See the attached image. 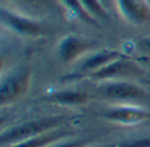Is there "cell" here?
Masks as SVG:
<instances>
[{
    "instance_id": "277c9868",
    "label": "cell",
    "mask_w": 150,
    "mask_h": 147,
    "mask_svg": "<svg viewBox=\"0 0 150 147\" xmlns=\"http://www.w3.org/2000/svg\"><path fill=\"white\" fill-rule=\"evenodd\" d=\"M0 20L3 26L9 29L12 33L25 38H40L46 36L44 25L38 20L18 13L13 9L3 7L0 9Z\"/></svg>"
},
{
    "instance_id": "9a60e30c",
    "label": "cell",
    "mask_w": 150,
    "mask_h": 147,
    "mask_svg": "<svg viewBox=\"0 0 150 147\" xmlns=\"http://www.w3.org/2000/svg\"><path fill=\"white\" fill-rule=\"evenodd\" d=\"M116 147H150V135L149 137L137 138V139L122 141L116 145Z\"/></svg>"
},
{
    "instance_id": "7c38bea8",
    "label": "cell",
    "mask_w": 150,
    "mask_h": 147,
    "mask_svg": "<svg viewBox=\"0 0 150 147\" xmlns=\"http://www.w3.org/2000/svg\"><path fill=\"white\" fill-rule=\"evenodd\" d=\"M59 1L62 3V5L66 8L69 15H70L73 18H75V20H80V21H83V23L92 24V25H96V24H98L87 13V11L83 8V5L80 4L79 0H59Z\"/></svg>"
},
{
    "instance_id": "8fae6325",
    "label": "cell",
    "mask_w": 150,
    "mask_h": 147,
    "mask_svg": "<svg viewBox=\"0 0 150 147\" xmlns=\"http://www.w3.org/2000/svg\"><path fill=\"white\" fill-rule=\"evenodd\" d=\"M69 135H70V133L65 127H61V129L52 130L49 133L41 134L38 137L29 138L26 141H23V142H18L16 145L8 146V147H50L52 145H54L55 142H58V141L67 138Z\"/></svg>"
},
{
    "instance_id": "d6986e66",
    "label": "cell",
    "mask_w": 150,
    "mask_h": 147,
    "mask_svg": "<svg viewBox=\"0 0 150 147\" xmlns=\"http://www.w3.org/2000/svg\"><path fill=\"white\" fill-rule=\"evenodd\" d=\"M149 60H150V58H149Z\"/></svg>"
},
{
    "instance_id": "8992f818",
    "label": "cell",
    "mask_w": 150,
    "mask_h": 147,
    "mask_svg": "<svg viewBox=\"0 0 150 147\" xmlns=\"http://www.w3.org/2000/svg\"><path fill=\"white\" fill-rule=\"evenodd\" d=\"M101 117L108 122L121 126H136L150 118L148 109L133 103L113 104L101 113Z\"/></svg>"
},
{
    "instance_id": "ac0fdd59",
    "label": "cell",
    "mask_w": 150,
    "mask_h": 147,
    "mask_svg": "<svg viewBox=\"0 0 150 147\" xmlns=\"http://www.w3.org/2000/svg\"><path fill=\"white\" fill-rule=\"evenodd\" d=\"M117 143H107V145H101V146H88V147H116Z\"/></svg>"
},
{
    "instance_id": "e0dca14e",
    "label": "cell",
    "mask_w": 150,
    "mask_h": 147,
    "mask_svg": "<svg viewBox=\"0 0 150 147\" xmlns=\"http://www.w3.org/2000/svg\"><path fill=\"white\" fill-rule=\"evenodd\" d=\"M18 3H24V4H45L49 0H15Z\"/></svg>"
},
{
    "instance_id": "5b68a950",
    "label": "cell",
    "mask_w": 150,
    "mask_h": 147,
    "mask_svg": "<svg viewBox=\"0 0 150 147\" xmlns=\"http://www.w3.org/2000/svg\"><path fill=\"white\" fill-rule=\"evenodd\" d=\"M98 92L103 98L116 104L140 101L146 96V91L141 85L127 80L103 82L98 87Z\"/></svg>"
},
{
    "instance_id": "9c48e42d",
    "label": "cell",
    "mask_w": 150,
    "mask_h": 147,
    "mask_svg": "<svg viewBox=\"0 0 150 147\" xmlns=\"http://www.w3.org/2000/svg\"><path fill=\"white\" fill-rule=\"evenodd\" d=\"M120 16L133 25L150 23V3L148 0H115Z\"/></svg>"
},
{
    "instance_id": "6da1fadb",
    "label": "cell",
    "mask_w": 150,
    "mask_h": 147,
    "mask_svg": "<svg viewBox=\"0 0 150 147\" xmlns=\"http://www.w3.org/2000/svg\"><path fill=\"white\" fill-rule=\"evenodd\" d=\"M67 121V117L65 116H46L13 125L0 133V145L1 147H8L29 138L38 137L52 130L65 127Z\"/></svg>"
},
{
    "instance_id": "5bb4252c",
    "label": "cell",
    "mask_w": 150,
    "mask_h": 147,
    "mask_svg": "<svg viewBox=\"0 0 150 147\" xmlns=\"http://www.w3.org/2000/svg\"><path fill=\"white\" fill-rule=\"evenodd\" d=\"M90 146V139L86 138H75V139H70V138H65L50 147H88Z\"/></svg>"
},
{
    "instance_id": "30bf717a",
    "label": "cell",
    "mask_w": 150,
    "mask_h": 147,
    "mask_svg": "<svg viewBox=\"0 0 150 147\" xmlns=\"http://www.w3.org/2000/svg\"><path fill=\"white\" fill-rule=\"evenodd\" d=\"M44 100L62 106H80L90 101V95L79 89H61L46 95Z\"/></svg>"
},
{
    "instance_id": "2e32d148",
    "label": "cell",
    "mask_w": 150,
    "mask_h": 147,
    "mask_svg": "<svg viewBox=\"0 0 150 147\" xmlns=\"http://www.w3.org/2000/svg\"><path fill=\"white\" fill-rule=\"evenodd\" d=\"M136 47L137 50L144 55H148V58H150V36L141 37L136 41Z\"/></svg>"
},
{
    "instance_id": "3957f363",
    "label": "cell",
    "mask_w": 150,
    "mask_h": 147,
    "mask_svg": "<svg viewBox=\"0 0 150 147\" xmlns=\"http://www.w3.org/2000/svg\"><path fill=\"white\" fill-rule=\"evenodd\" d=\"M98 49V42L95 39L78 34H66L58 41L55 51L61 63L70 66Z\"/></svg>"
},
{
    "instance_id": "7a4b0ae2",
    "label": "cell",
    "mask_w": 150,
    "mask_h": 147,
    "mask_svg": "<svg viewBox=\"0 0 150 147\" xmlns=\"http://www.w3.org/2000/svg\"><path fill=\"white\" fill-rule=\"evenodd\" d=\"M33 72L29 66H17L3 72L0 77V105L9 106L28 95Z\"/></svg>"
},
{
    "instance_id": "52a82bcc",
    "label": "cell",
    "mask_w": 150,
    "mask_h": 147,
    "mask_svg": "<svg viewBox=\"0 0 150 147\" xmlns=\"http://www.w3.org/2000/svg\"><path fill=\"white\" fill-rule=\"evenodd\" d=\"M125 57L124 53L119 51L115 49H98L95 51H92L91 54L86 55L82 59L79 67L76 68V72L74 75H70L71 79L74 77H88L90 75H92L96 71L104 68L105 66H108L109 63L115 62V60L120 59V58Z\"/></svg>"
},
{
    "instance_id": "ba28073f",
    "label": "cell",
    "mask_w": 150,
    "mask_h": 147,
    "mask_svg": "<svg viewBox=\"0 0 150 147\" xmlns=\"http://www.w3.org/2000/svg\"><path fill=\"white\" fill-rule=\"evenodd\" d=\"M138 74H142L140 66L125 55V57L109 63L108 66H105L101 70L90 75L87 79L95 83H103L111 82V80H122L125 76H132V75Z\"/></svg>"
},
{
    "instance_id": "4fadbf2b",
    "label": "cell",
    "mask_w": 150,
    "mask_h": 147,
    "mask_svg": "<svg viewBox=\"0 0 150 147\" xmlns=\"http://www.w3.org/2000/svg\"><path fill=\"white\" fill-rule=\"evenodd\" d=\"M79 1L83 5V8L87 11L88 15L96 23L108 17V13H107V9L103 4V0H79Z\"/></svg>"
}]
</instances>
